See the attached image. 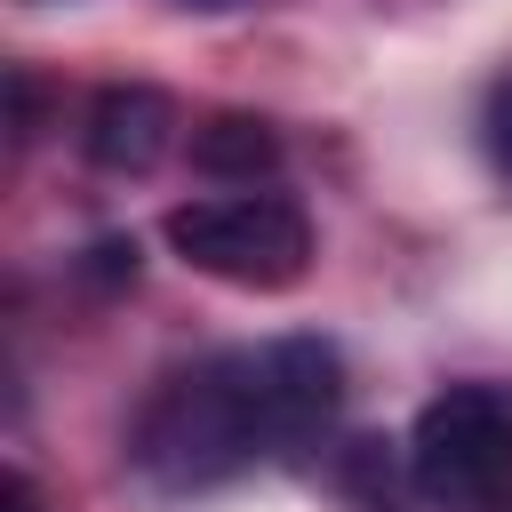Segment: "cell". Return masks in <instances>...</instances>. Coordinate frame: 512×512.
<instances>
[{"label": "cell", "instance_id": "1", "mask_svg": "<svg viewBox=\"0 0 512 512\" xmlns=\"http://www.w3.org/2000/svg\"><path fill=\"white\" fill-rule=\"evenodd\" d=\"M336 408H344V352L328 336L232 344V352L176 368L144 400V416L128 432V464L152 488L192 496V488H216V480L328 432Z\"/></svg>", "mask_w": 512, "mask_h": 512}, {"label": "cell", "instance_id": "2", "mask_svg": "<svg viewBox=\"0 0 512 512\" xmlns=\"http://www.w3.org/2000/svg\"><path fill=\"white\" fill-rule=\"evenodd\" d=\"M168 248L248 296H280L312 272V216L288 192H208L168 208Z\"/></svg>", "mask_w": 512, "mask_h": 512}, {"label": "cell", "instance_id": "3", "mask_svg": "<svg viewBox=\"0 0 512 512\" xmlns=\"http://www.w3.org/2000/svg\"><path fill=\"white\" fill-rule=\"evenodd\" d=\"M408 488L432 512H488L512 488V384H448L408 424Z\"/></svg>", "mask_w": 512, "mask_h": 512}, {"label": "cell", "instance_id": "4", "mask_svg": "<svg viewBox=\"0 0 512 512\" xmlns=\"http://www.w3.org/2000/svg\"><path fill=\"white\" fill-rule=\"evenodd\" d=\"M168 144H176V104H168L160 88H144V80L96 88L88 128H80V152H88L104 176H144Z\"/></svg>", "mask_w": 512, "mask_h": 512}, {"label": "cell", "instance_id": "5", "mask_svg": "<svg viewBox=\"0 0 512 512\" xmlns=\"http://www.w3.org/2000/svg\"><path fill=\"white\" fill-rule=\"evenodd\" d=\"M192 168L208 184H256L280 168V128L264 112H208L192 128Z\"/></svg>", "mask_w": 512, "mask_h": 512}, {"label": "cell", "instance_id": "6", "mask_svg": "<svg viewBox=\"0 0 512 512\" xmlns=\"http://www.w3.org/2000/svg\"><path fill=\"white\" fill-rule=\"evenodd\" d=\"M136 264H144L136 232H104V240L80 256V280H88V288H128V280H136Z\"/></svg>", "mask_w": 512, "mask_h": 512}, {"label": "cell", "instance_id": "7", "mask_svg": "<svg viewBox=\"0 0 512 512\" xmlns=\"http://www.w3.org/2000/svg\"><path fill=\"white\" fill-rule=\"evenodd\" d=\"M344 480H352L360 512H392V472H384V440H352V448H344Z\"/></svg>", "mask_w": 512, "mask_h": 512}, {"label": "cell", "instance_id": "8", "mask_svg": "<svg viewBox=\"0 0 512 512\" xmlns=\"http://www.w3.org/2000/svg\"><path fill=\"white\" fill-rule=\"evenodd\" d=\"M480 144H488V168L512 184V72L488 88V112H480Z\"/></svg>", "mask_w": 512, "mask_h": 512}, {"label": "cell", "instance_id": "9", "mask_svg": "<svg viewBox=\"0 0 512 512\" xmlns=\"http://www.w3.org/2000/svg\"><path fill=\"white\" fill-rule=\"evenodd\" d=\"M0 512H40V488H32V472H16V464H8V480H0Z\"/></svg>", "mask_w": 512, "mask_h": 512}, {"label": "cell", "instance_id": "10", "mask_svg": "<svg viewBox=\"0 0 512 512\" xmlns=\"http://www.w3.org/2000/svg\"><path fill=\"white\" fill-rule=\"evenodd\" d=\"M184 8H232V0H184Z\"/></svg>", "mask_w": 512, "mask_h": 512}]
</instances>
